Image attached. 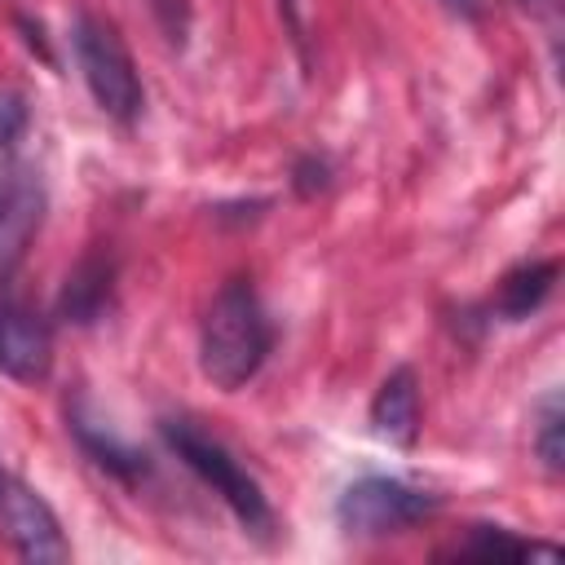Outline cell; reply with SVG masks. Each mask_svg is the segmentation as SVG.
<instances>
[{
  "label": "cell",
  "mask_w": 565,
  "mask_h": 565,
  "mask_svg": "<svg viewBox=\"0 0 565 565\" xmlns=\"http://www.w3.org/2000/svg\"><path fill=\"white\" fill-rule=\"evenodd\" d=\"M561 428H565V415H561V397L552 393L539 411V424H534V455L543 459L547 472H561L565 463V441H561Z\"/></svg>",
  "instance_id": "13"
},
{
  "label": "cell",
  "mask_w": 565,
  "mask_h": 565,
  "mask_svg": "<svg viewBox=\"0 0 565 565\" xmlns=\"http://www.w3.org/2000/svg\"><path fill=\"white\" fill-rule=\"evenodd\" d=\"M26 132V102L22 93H0V159L22 141Z\"/></svg>",
  "instance_id": "14"
},
{
  "label": "cell",
  "mask_w": 565,
  "mask_h": 565,
  "mask_svg": "<svg viewBox=\"0 0 565 565\" xmlns=\"http://www.w3.org/2000/svg\"><path fill=\"white\" fill-rule=\"evenodd\" d=\"M44 221V185L31 168L0 172V269H9Z\"/></svg>",
  "instance_id": "7"
},
{
  "label": "cell",
  "mask_w": 565,
  "mask_h": 565,
  "mask_svg": "<svg viewBox=\"0 0 565 565\" xmlns=\"http://www.w3.org/2000/svg\"><path fill=\"white\" fill-rule=\"evenodd\" d=\"M450 4H459V9H472V4H477V0H450Z\"/></svg>",
  "instance_id": "18"
},
{
  "label": "cell",
  "mask_w": 565,
  "mask_h": 565,
  "mask_svg": "<svg viewBox=\"0 0 565 565\" xmlns=\"http://www.w3.org/2000/svg\"><path fill=\"white\" fill-rule=\"evenodd\" d=\"M163 437H168V446L177 450V459L203 481V486H212L221 499H225V508L238 516V525L247 530V534H256V539H269L274 534V508H269V499H265V490H260V481L216 441V437H207L199 424H190V419H163Z\"/></svg>",
  "instance_id": "2"
},
{
  "label": "cell",
  "mask_w": 565,
  "mask_h": 565,
  "mask_svg": "<svg viewBox=\"0 0 565 565\" xmlns=\"http://www.w3.org/2000/svg\"><path fill=\"white\" fill-rule=\"evenodd\" d=\"M459 556H556V547L525 543L503 525H472L468 539L459 543Z\"/></svg>",
  "instance_id": "12"
},
{
  "label": "cell",
  "mask_w": 565,
  "mask_h": 565,
  "mask_svg": "<svg viewBox=\"0 0 565 565\" xmlns=\"http://www.w3.org/2000/svg\"><path fill=\"white\" fill-rule=\"evenodd\" d=\"M552 282H556V260L516 265V269H508V274L499 278V291H494L490 305H494V313H499L503 322H521V318H530V313L547 300Z\"/></svg>",
  "instance_id": "11"
},
{
  "label": "cell",
  "mask_w": 565,
  "mask_h": 565,
  "mask_svg": "<svg viewBox=\"0 0 565 565\" xmlns=\"http://www.w3.org/2000/svg\"><path fill=\"white\" fill-rule=\"evenodd\" d=\"M71 428H75V437H79V446L106 468V472H115V477H124V481H137V477H146V455L132 446V441H124L110 424H102L93 411H88V402H75L71 406Z\"/></svg>",
  "instance_id": "10"
},
{
  "label": "cell",
  "mask_w": 565,
  "mask_h": 565,
  "mask_svg": "<svg viewBox=\"0 0 565 565\" xmlns=\"http://www.w3.org/2000/svg\"><path fill=\"white\" fill-rule=\"evenodd\" d=\"M269 344H274V327L265 318V305H260L256 287L247 278H230L203 313V331H199L203 375L221 393H238L260 371Z\"/></svg>",
  "instance_id": "1"
},
{
  "label": "cell",
  "mask_w": 565,
  "mask_h": 565,
  "mask_svg": "<svg viewBox=\"0 0 565 565\" xmlns=\"http://www.w3.org/2000/svg\"><path fill=\"white\" fill-rule=\"evenodd\" d=\"M71 49L79 62V75L93 93V102L102 106V115L132 124L141 115V75L132 66V53L124 44V35L115 31V22L97 18V13H79L71 26Z\"/></svg>",
  "instance_id": "3"
},
{
  "label": "cell",
  "mask_w": 565,
  "mask_h": 565,
  "mask_svg": "<svg viewBox=\"0 0 565 565\" xmlns=\"http://www.w3.org/2000/svg\"><path fill=\"white\" fill-rule=\"evenodd\" d=\"M371 433L388 446H415L419 437V380L411 366L384 375L371 397Z\"/></svg>",
  "instance_id": "8"
},
{
  "label": "cell",
  "mask_w": 565,
  "mask_h": 565,
  "mask_svg": "<svg viewBox=\"0 0 565 565\" xmlns=\"http://www.w3.org/2000/svg\"><path fill=\"white\" fill-rule=\"evenodd\" d=\"M437 512V499L428 490H415L397 477H362L353 481L340 503H335V521L344 534L358 539H375V534H397L424 516Z\"/></svg>",
  "instance_id": "4"
},
{
  "label": "cell",
  "mask_w": 565,
  "mask_h": 565,
  "mask_svg": "<svg viewBox=\"0 0 565 565\" xmlns=\"http://www.w3.org/2000/svg\"><path fill=\"white\" fill-rule=\"evenodd\" d=\"M530 18H556L561 13V0H516Z\"/></svg>",
  "instance_id": "17"
},
{
  "label": "cell",
  "mask_w": 565,
  "mask_h": 565,
  "mask_svg": "<svg viewBox=\"0 0 565 565\" xmlns=\"http://www.w3.org/2000/svg\"><path fill=\"white\" fill-rule=\"evenodd\" d=\"M0 371L18 384H40L53 371V331L22 300L0 305Z\"/></svg>",
  "instance_id": "6"
},
{
  "label": "cell",
  "mask_w": 565,
  "mask_h": 565,
  "mask_svg": "<svg viewBox=\"0 0 565 565\" xmlns=\"http://www.w3.org/2000/svg\"><path fill=\"white\" fill-rule=\"evenodd\" d=\"M110 296H115V260L102 256V252H88L62 282V296H57V309L66 322L75 327H88L97 322L106 309H110Z\"/></svg>",
  "instance_id": "9"
},
{
  "label": "cell",
  "mask_w": 565,
  "mask_h": 565,
  "mask_svg": "<svg viewBox=\"0 0 565 565\" xmlns=\"http://www.w3.org/2000/svg\"><path fill=\"white\" fill-rule=\"evenodd\" d=\"M0 530L26 561H66L71 556L57 512L44 503L40 490H31L26 481H18L9 472H0Z\"/></svg>",
  "instance_id": "5"
},
{
  "label": "cell",
  "mask_w": 565,
  "mask_h": 565,
  "mask_svg": "<svg viewBox=\"0 0 565 565\" xmlns=\"http://www.w3.org/2000/svg\"><path fill=\"white\" fill-rule=\"evenodd\" d=\"M327 185H331V168H327L322 159L309 154V159L296 163V190H300V194H318V190H327Z\"/></svg>",
  "instance_id": "16"
},
{
  "label": "cell",
  "mask_w": 565,
  "mask_h": 565,
  "mask_svg": "<svg viewBox=\"0 0 565 565\" xmlns=\"http://www.w3.org/2000/svg\"><path fill=\"white\" fill-rule=\"evenodd\" d=\"M150 13L163 31L168 44H185V31H190V0H150Z\"/></svg>",
  "instance_id": "15"
}]
</instances>
